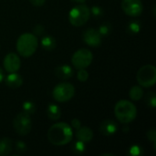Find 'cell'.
I'll use <instances>...</instances> for the list:
<instances>
[{
  "instance_id": "5b68a950",
  "label": "cell",
  "mask_w": 156,
  "mask_h": 156,
  "mask_svg": "<svg viewBox=\"0 0 156 156\" xmlns=\"http://www.w3.org/2000/svg\"><path fill=\"white\" fill-rule=\"evenodd\" d=\"M137 81L144 88H150L154 86L156 82L155 67L153 65L143 66L137 73Z\"/></svg>"
},
{
  "instance_id": "8992f818",
  "label": "cell",
  "mask_w": 156,
  "mask_h": 156,
  "mask_svg": "<svg viewBox=\"0 0 156 156\" xmlns=\"http://www.w3.org/2000/svg\"><path fill=\"white\" fill-rule=\"evenodd\" d=\"M75 94V88L71 83L62 82L58 84L52 91L55 101L58 102H66L73 98Z\"/></svg>"
},
{
  "instance_id": "8fae6325",
  "label": "cell",
  "mask_w": 156,
  "mask_h": 156,
  "mask_svg": "<svg viewBox=\"0 0 156 156\" xmlns=\"http://www.w3.org/2000/svg\"><path fill=\"white\" fill-rule=\"evenodd\" d=\"M83 41L90 47L97 48L100 47L101 44V35L100 34L99 30L95 28H89L87 29L82 36Z\"/></svg>"
},
{
  "instance_id": "d6a6232c",
  "label": "cell",
  "mask_w": 156,
  "mask_h": 156,
  "mask_svg": "<svg viewBox=\"0 0 156 156\" xmlns=\"http://www.w3.org/2000/svg\"><path fill=\"white\" fill-rule=\"evenodd\" d=\"M4 78H5V74H4V71H3V69L0 68V83L3 81V80H4Z\"/></svg>"
},
{
  "instance_id": "836d02e7",
  "label": "cell",
  "mask_w": 156,
  "mask_h": 156,
  "mask_svg": "<svg viewBox=\"0 0 156 156\" xmlns=\"http://www.w3.org/2000/svg\"><path fill=\"white\" fill-rule=\"evenodd\" d=\"M73 1H75V2H78V3H84L86 0H73Z\"/></svg>"
},
{
  "instance_id": "ac0fdd59",
  "label": "cell",
  "mask_w": 156,
  "mask_h": 156,
  "mask_svg": "<svg viewBox=\"0 0 156 156\" xmlns=\"http://www.w3.org/2000/svg\"><path fill=\"white\" fill-rule=\"evenodd\" d=\"M41 46L46 50H53L56 48V40L51 36H46L41 39Z\"/></svg>"
},
{
  "instance_id": "1f68e13d",
  "label": "cell",
  "mask_w": 156,
  "mask_h": 156,
  "mask_svg": "<svg viewBox=\"0 0 156 156\" xmlns=\"http://www.w3.org/2000/svg\"><path fill=\"white\" fill-rule=\"evenodd\" d=\"M46 0H30V3L35 6H41L45 4Z\"/></svg>"
},
{
  "instance_id": "d4e9b609",
  "label": "cell",
  "mask_w": 156,
  "mask_h": 156,
  "mask_svg": "<svg viewBox=\"0 0 156 156\" xmlns=\"http://www.w3.org/2000/svg\"><path fill=\"white\" fill-rule=\"evenodd\" d=\"M16 150L19 153H25L27 151V145L23 141L16 142Z\"/></svg>"
},
{
  "instance_id": "f1b7e54d",
  "label": "cell",
  "mask_w": 156,
  "mask_h": 156,
  "mask_svg": "<svg viewBox=\"0 0 156 156\" xmlns=\"http://www.w3.org/2000/svg\"><path fill=\"white\" fill-rule=\"evenodd\" d=\"M147 137H148V139L149 140H151L152 142H156V132L155 130H154V129H152V130H150L148 133H147Z\"/></svg>"
},
{
  "instance_id": "cb8c5ba5",
  "label": "cell",
  "mask_w": 156,
  "mask_h": 156,
  "mask_svg": "<svg viewBox=\"0 0 156 156\" xmlns=\"http://www.w3.org/2000/svg\"><path fill=\"white\" fill-rule=\"evenodd\" d=\"M111 29H112V27L110 26V24H102L100 28H99V32L101 36H107L110 34L111 32Z\"/></svg>"
},
{
  "instance_id": "30bf717a",
  "label": "cell",
  "mask_w": 156,
  "mask_h": 156,
  "mask_svg": "<svg viewBox=\"0 0 156 156\" xmlns=\"http://www.w3.org/2000/svg\"><path fill=\"white\" fill-rule=\"evenodd\" d=\"M3 64H4V69L8 73H13V72H16L20 69L21 61L17 54L10 52L6 54V56L5 57Z\"/></svg>"
},
{
  "instance_id": "4dcf8cb0",
  "label": "cell",
  "mask_w": 156,
  "mask_h": 156,
  "mask_svg": "<svg viewBox=\"0 0 156 156\" xmlns=\"http://www.w3.org/2000/svg\"><path fill=\"white\" fill-rule=\"evenodd\" d=\"M43 32H44V27L41 25H37L34 27V33L36 35H41Z\"/></svg>"
},
{
  "instance_id": "7402d4cb",
  "label": "cell",
  "mask_w": 156,
  "mask_h": 156,
  "mask_svg": "<svg viewBox=\"0 0 156 156\" xmlns=\"http://www.w3.org/2000/svg\"><path fill=\"white\" fill-rule=\"evenodd\" d=\"M141 29V26L139 24V22L137 21H133L131 22L129 25H128V27H127V30L129 33H132V34H137Z\"/></svg>"
},
{
  "instance_id": "603a6c76",
  "label": "cell",
  "mask_w": 156,
  "mask_h": 156,
  "mask_svg": "<svg viewBox=\"0 0 156 156\" xmlns=\"http://www.w3.org/2000/svg\"><path fill=\"white\" fill-rule=\"evenodd\" d=\"M77 78L80 81L84 82L89 79V73L85 69H79V71L77 73Z\"/></svg>"
},
{
  "instance_id": "9a60e30c",
  "label": "cell",
  "mask_w": 156,
  "mask_h": 156,
  "mask_svg": "<svg viewBox=\"0 0 156 156\" xmlns=\"http://www.w3.org/2000/svg\"><path fill=\"white\" fill-rule=\"evenodd\" d=\"M55 74L58 79L68 80V79H70L73 76L74 71H73V69H72V68L70 66H69V65H61V66H58V68H56Z\"/></svg>"
},
{
  "instance_id": "5bb4252c",
  "label": "cell",
  "mask_w": 156,
  "mask_h": 156,
  "mask_svg": "<svg viewBox=\"0 0 156 156\" xmlns=\"http://www.w3.org/2000/svg\"><path fill=\"white\" fill-rule=\"evenodd\" d=\"M5 84L11 89H17L23 84V78L16 72L9 73V75L5 78Z\"/></svg>"
},
{
  "instance_id": "d6986e66",
  "label": "cell",
  "mask_w": 156,
  "mask_h": 156,
  "mask_svg": "<svg viewBox=\"0 0 156 156\" xmlns=\"http://www.w3.org/2000/svg\"><path fill=\"white\" fill-rule=\"evenodd\" d=\"M130 98L133 101H140L144 96V90L139 86H133L129 92Z\"/></svg>"
},
{
  "instance_id": "44dd1931",
  "label": "cell",
  "mask_w": 156,
  "mask_h": 156,
  "mask_svg": "<svg viewBox=\"0 0 156 156\" xmlns=\"http://www.w3.org/2000/svg\"><path fill=\"white\" fill-rule=\"evenodd\" d=\"M73 151L77 154H83L85 152V143L78 140V142H76L73 145Z\"/></svg>"
},
{
  "instance_id": "52a82bcc",
  "label": "cell",
  "mask_w": 156,
  "mask_h": 156,
  "mask_svg": "<svg viewBox=\"0 0 156 156\" xmlns=\"http://www.w3.org/2000/svg\"><path fill=\"white\" fill-rule=\"evenodd\" d=\"M13 125L17 134L21 136L27 135L32 129V122H31L30 115L24 112L18 113L14 119Z\"/></svg>"
},
{
  "instance_id": "4316f807",
  "label": "cell",
  "mask_w": 156,
  "mask_h": 156,
  "mask_svg": "<svg viewBox=\"0 0 156 156\" xmlns=\"http://www.w3.org/2000/svg\"><path fill=\"white\" fill-rule=\"evenodd\" d=\"M148 101H149V105H151L153 108H155L156 96L154 93H153V92L148 93Z\"/></svg>"
},
{
  "instance_id": "4fadbf2b",
  "label": "cell",
  "mask_w": 156,
  "mask_h": 156,
  "mask_svg": "<svg viewBox=\"0 0 156 156\" xmlns=\"http://www.w3.org/2000/svg\"><path fill=\"white\" fill-rule=\"evenodd\" d=\"M76 137L79 141H81L85 144L90 142L93 138V132L91 129H90L87 126H83V127H80L77 130L76 133Z\"/></svg>"
},
{
  "instance_id": "9c48e42d",
  "label": "cell",
  "mask_w": 156,
  "mask_h": 156,
  "mask_svg": "<svg viewBox=\"0 0 156 156\" xmlns=\"http://www.w3.org/2000/svg\"><path fill=\"white\" fill-rule=\"evenodd\" d=\"M122 8L130 16H138L142 14L144 5L141 0H122Z\"/></svg>"
},
{
  "instance_id": "277c9868",
  "label": "cell",
  "mask_w": 156,
  "mask_h": 156,
  "mask_svg": "<svg viewBox=\"0 0 156 156\" xmlns=\"http://www.w3.org/2000/svg\"><path fill=\"white\" fill-rule=\"evenodd\" d=\"M90 16V8L85 5L74 6L69 14V20L74 27H81L87 23Z\"/></svg>"
},
{
  "instance_id": "7c38bea8",
  "label": "cell",
  "mask_w": 156,
  "mask_h": 156,
  "mask_svg": "<svg viewBox=\"0 0 156 156\" xmlns=\"http://www.w3.org/2000/svg\"><path fill=\"white\" fill-rule=\"evenodd\" d=\"M118 130L117 123L112 120H105L101 122L100 126V131L103 135L111 136L113 135Z\"/></svg>"
},
{
  "instance_id": "ba28073f",
  "label": "cell",
  "mask_w": 156,
  "mask_h": 156,
  "mask_svg": "<svg viewBox=\"0 0 156 156\" xmlns=\"http://www.w3.org/2000/svg\"><path fill=\"white\" fill-rule=\"evenodd\" d=\"M93 59V56L90 50L87 48H81L77 50L71 58V63L74 66V68L80 69H86L88 68Z\"/></svg>"
},
{
  "instance_id": "6da1fadb",
  "label": "cell",
  "mask_w": 156,
  "mask_h": 156,
  "mask_svg": "<svg viewBox=\"0 0 156 156\" xmlns=\"http://www.w3.org/2000/svg\"><path fill=\"white\" fill-rule=\"evenodd\" d=\"M73 138L72 128L66 122H58L50 126L48 131V141L57 146H61L71 142Z\"/></svg>"
},
{
  "instance_id": "e0dca14e",
  "label": "cell",
  "mask_w": 156,
  "mask_h": 156,
  "mask_svg": "<svg viewBox=\"0 0 156 156\" xmlns=\"http://www.w3.org/2000/svg\"><path fill=\"white\" fill-rule=\"evenodd\" d=\"M12 141L9 138L0 139V156L8 155L12 152Z\"/></svg>"
},
{
  "instance_id": "3957f363",
  "label": "cell",
  "mask_w": 156,
  "mask_h": 156,
  "mask_svg": "<svg viewBox=\"0 0 156 156\" xmlns=\"http://www.w3.org/2000/svg\"><path fill=\"white\" fill-rule=\"evenodd\" d=\"M37 46V38L34 34L31 33L22 34L16 41V50L21 56L25 58L32 56L36 52Z\"/></svg>"
},
{
  "instance_id": "484cf974",
  "label": "cell",
  "mask_w": 156,
  "mask_h": 156,
  "mask_svg": "<svg viewBox=\"0 0 156 156\" xmlns=\"http://www.w3.org/2000/svg\"><path fill=\"white\" fill-rule=\"evenodd\" d=\"M90 13H92V15L95 16V17H100L103 15V11L101 7L99 6H93L90 10Z\"/></svg>"
},
{
  "instance_id": "7a4b0ae2",
  "label": "cell",
  "mask_w": 156,
  "mask_h": 156,
  "mask_svg": "<svg viewBox=\"0 0 156 156\" xmlns=\"http://www.w3.org/2000/svg\"><path fill=\"white\" fill-rule=\"evenodd\" d=\"M114 113L120 122L127 124L135 120L137 115V109L133 102L126 100H122L116 103Z\"/></svg>"
},
{
  "instance_id": "83f0119b",
  "label": "cell",
  "mask_w": 156,
  "mask_h": 156,
  "mask_svg": "<svg viewBox=\"0 0 156 156\" xmlns=\"http://www.w3.org/2000/svg\"><path fill=\"white\" fill-rule=\"evenodd\" d=\"M130 154L133 156L140 155L142 154V148L139 147V146H137V145H134V146H133L130 149Z\"/></svg>"
},
{
  "instance_id": "ffe728a7",
  "label": "cell",
  "mask_w": 156,
  "mask_h": 156,
  "mask_svg": "<svg viewBox=\"0 0 156 156\" xmlns=\"http://www.w3.org/2000/svg\"><path fill=\"white\" fill-rule=\"evenodd\" d=\"M23 112L29 114V115H32L36 112V105L34 102L32 101H27L23 103Z\"/></svg>"
},
{
  "instance_id": "f546056e",
  "label": "cell",
  "mask_w": 156,
  "mask_h": 156,
  "mask_svg": "<svg viewBox=\"0 0 156 156\" xmlns=\"http://www.w3.org/2000/svg\"><path fill=\"white\" fill-rule=\"evenodd\" d=\"M80 126H81V122H80V120H78V119H73V120L71 121V127L74 128L75 130H78Z\"/></svg>"
},
{
  "instance_id": "2e32d148",
  "label": "cell",
  "mask_w": 156,
  "mask_h": 156,
  "mask_svg": "<svg viewBox=\"0 0 156 156\" xmlns=\"http://www.w3.org/2000/svg\"><path fill=\"white\" fill-rule=\"evenodd\" d=\"M47 115L52 121H57L61 116V110L57 104L50 103L47 107Z\"/></svg>"
}]
</instances>
